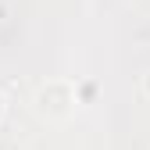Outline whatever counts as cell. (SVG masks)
Listing matches in <instances>:
<instances>
[{"label":"cell","instance_id":"obj_1","mask_svg":"<svg viewBox=\"0 0 150 150\" xmlns=\"http://www.w3.org/2000/svg\"><path fill=\"white\" fill-rule=\"evenodd\" d=\"M36 104H40L43 115L61 118V115H68L71 104H75V89H71L68 82H47L40 93H36Z\"/></svg>","mask_w":150,"mask_h":150},{"label":"cell","instance_id":"obj_3","mask_svg":"<svg viewBox=\"0 0 150 150\" xmlns=\"http://www.w3.org/2000/svg\"><path fill=\"white\" fill-rule=\"evenodd\" d=\"M4 107H7V104H4V93H0V115H4Z\"/></svg>","mask_w":150,"mask_h":150},{"label":"cell","instance_id":"obj_2","mask_svg":"<svg viewBox=\"0 0 150 150\" xmlns=\"http://www.w3.org/2000/svg\"><path fill=\"white\" fill-rule=\"evenodd\" d=\"M143 89H146V93H150V75H146V79H143Z\"/></svg>","mask_w":150,"mask_h":150}]
</instances>
